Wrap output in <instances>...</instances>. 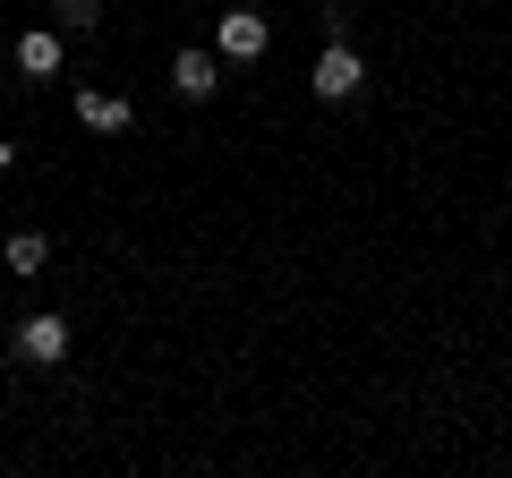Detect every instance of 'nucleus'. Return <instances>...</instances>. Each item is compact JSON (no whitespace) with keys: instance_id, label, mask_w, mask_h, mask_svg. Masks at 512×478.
Wrapping results in <instances>:
<instances>
[{"instance_id":"6","label":"nucleus","mask_w":512,"mask_h":478,"mask_svg":"<svg viewBox=\"0 0 512 478\" xmlns=\"http://www.w3.org/2000/svg\"><path fill=\"white\" fill-rule=\"evenodd\" d=\"M9 60H18V77H60V60H69L60 52V26H26Z\"/></svg>"},{"instance_id":"3","label":"nucleus","mask_w":512,"mask_h":478,"mask_svg":"<svg viewBox=\"0 0 512 478\" xmlns=\"http://www.w3.org/2000/svg\"><path fill=\"white\" fill-rule=\"evenodd\" d=\"M171 94H180V103H214L222 94V52H197V43H188V52L171 60Z\"/></svg>"},{"instance_id":"9","label":"nucleus","mask_w":512,"mask_h":478,"mask_svg":"<svg viewBox=\"0 0 512 478\" xmlns=\"http://www.w3.org/2000/svg\"><path fill=\"white\" fill-rule=\"evenodd\" d=\"M0 171H18V146H9V137H0Z\"/></svg>"},{"instance_id":"2","label":"nucleus","mask_w":512,"mask_h":478,"mask_svg":"<svg viewBox=\"0 0 512 478\" xmlns=\"http://www.w3.org/2000/svg\"><path fill=\"white\" fill-rule=\"evenodd\" d=\"M265 43H274L265 9H222V18H214V52L222 60H265Z\"/></svg>"},{"instance_id":"7","label":"nucleus","mask_w":512,"mask_h":478,"mask_svg":"<svg viewBox=\"0 0 512 478\" xmlns=\"http://www.w3.org/2000/svg\"><path fill=\"white\" fill-rule=\"evenodd\" d=\"M0 265H9V274H43V265H52V239H43V231H9Z\"/></svg>"},{"instance_id":"1","label":"nucleus","mask_w":512,"mask_h":478,"mask_svg":"<svg viewBox=\"0 0 512 478\" xmlns=\"http://www.w3.org/2000/svg\"><path fill=\"white\" fill-rule=\"evenodd\" d=\"M359 86H367V60L350 52V43H316V69H308V94H316V103H350Z\"/></svg>"},{"instance_id":"5","label":"nucleus","mask_w":512,"mask_h":478,"mask_svg":"<svg viewBox=\"0 0 512 478\" xmlns=\"http://www.w3.org/2000/svg\"><path fill=\"white\" fill-rule=\"evenodd\" d=\"M77 120H86L94 137H120V129H137V103H128V94H103V86H86V94H77Z\"/></svg>"},{"instance_id":"8","label":"nucleus","mask_w":512,"mask_h":478,"mask_svg":"<svg viewBox=\"0 0 512 478\" xmlns=\"http://www.w3.org/2000/svg\"><path fill=\"white\" fill-rule=\"evenodd\" d=\"M52 26L60 35H94L103 26V0H52Z\"/></svg>"},{"instance_id":"4","label":"nucleus","mask_w":512,"mask_h":478,"mask_svg":"<svg viewBox=\"0 0 512 478\" xmlns=\"http://www.w3.org/2000/svg\"><path fill=\"white\" fill-rule=\"evenodd\" d=\"M18 359L26 368H60V359H69V316H26L18 325Z\"/></svg>"}]
</instances>
